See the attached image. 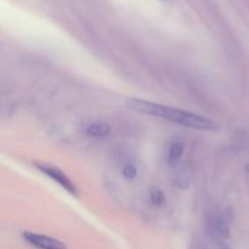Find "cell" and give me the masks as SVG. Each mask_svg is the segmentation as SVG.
<instances>
[{
    "mask_svg": "<svg viewBox=\"0 0 249 249\" xmlns=\"http://www.w3.org/2000/svg\"><path fill=\"white\" fill-rule=\"evenodd\" d=\"M125 105L131 111L156 117V118L164 119V121L185 126V128L202 131H218L220 129V125L216 122H214L213 119L199 116V114L194 113V112L158 104V102L130 97V99L126 100Z\"/></svg>",
    "mask_w": 249,
    "mask_h": 249,
    "instance_id": "obj_1",
    "label": "cell"
},
{
    "mask_svg": "<svg viewBox=\"0 0 249 249\" xmlns=\"http://www.w3.org/2000/svg\"><path fill=\"white\" fill-rule=\"evenodd\" d=\"M33 164L39 172L43 173L45 177L50 178L53 181H55L56 184L60 187H62L65 191H67L68 194L72 195V196H77L78 189L77 186H75V184L68 178V175L66 174L62 169H60V168L57 167V165L46 162H34Z\"/></svg>",
    "mask_w": 249,
    "mask_h": 249,
    "instance_id": "obj_2",
    "label": "cell"
},
{
    "mask_svg": "<svg viewBox=\"0 0 249 249\" xmlns=\"http://www.w3.org/2000/svg\"><path fill=\"white\" fill-rule=\"evenodd\" d=\"M22 238L36 249H67V245L61 240L33 231H23Z\"/></svg>",
    "mask_w": 249,
    "mask_h": 249,
    "instance_id": "obj_3",
    "label": "cell"
},
{
    "mask_svg": "<svg viewBox=\"0 0 249 249\" xmlns=\"http://www.w3.org/2000/svg\"><path fill=\"white\" fill-rule=\"evenodd\" d=\"M112 128L108 123L104 122H94L85 128V135L94 139H102L109 135Z\"/></svg>",
    "mask_w": 249,
    "mask_h": 249,
    "instance_id": "obj_4",
    "label": "cell"
},
{
    "mask_svg": "<svg viewBox=\"0 0 249 249\" xmlns=\"http://www.w3.org/2000/svg\"><path fill=\"white\" fill-rule=\"evenodd\" d=\"M182 155H184V145L180 142H173L168 152V163L170 167H177Z\"/></svg>",
    "mask_w": 249,
    "mask_h": 249,
    "instance_id": "obj_5",
    "label": "cell"
},
{
    "mask_svg": "<svg viewBox=\"0 0 249 249\" xmlns=\"http://www.w3.org/2000/svg\"><path fill=\"white\" fill-rule=\"evenodd\" d=\"M213 230L214 233L218 236L219 238H226L230 237V228H229V224L223 216H216L214 219V223H213Z\"/></svg>",
    "mask_w": 249,
    "mask_h": 249,
    "instance_id": "obj_6",
    "label": "cell"
},
{
    "mask_svg": "<svg viewBox=\"0 0 249 249\" xmlns=\"http://www.w3.org/2000/svg\"><path fill=\"white\" fill-rule=\"evenodd\" d=\"M150 201L153 206L160 207L165 202V196L164 192L160 189H158L157 186H153L150 190Z\"/></svg>",
    "mask_w": 249,
    "mask_h": 249,
    "instance_id": "obj_7",
    "label": "cell"
},
{
    "mask_svg": "<svg viewBox=\"0 0 249 249\" xmlns=\"http://www.w3.org/2000/svg\"><path fill=\"white\" fill-rule=\"evenodd\" d=\"M122 174L126 180H134L138 177V168L133 164H125L122 169Z\"/></svg>",
    "mask_w": 249,
    "mask_h": 249,
    "instance_id": "obj_8",
    "label": "cell"
},
{
    "mask_svg": "<svg viewBox=\"0 0 249 249\" xmlns=\"http://www.w3.org/2000/svg\"><path fill=\"white\" fill-rule=\"evenodd\" d=\"M160 1H169V0H160Z\"/></svg>",
    "mask_w": 249,
    "mask_h": 249,
    "instance_id": "obj_9",
    "label": "cell"
},
{
    "mask_svg": "<svg viewBox=\"0 0 249 249\" xmlns=\"http://www.w3.org/2000/svg\"><path fill=\"white\" fill-rule=\"evenodd\" d=\"M221 249H230V248H226V247H225V248H221Z\"/></svg>",
    "mask_w": 249,
    "mask_h": 249,
    "instance_id": "obj_10",
    "label": "cell"
}]
</instances>
